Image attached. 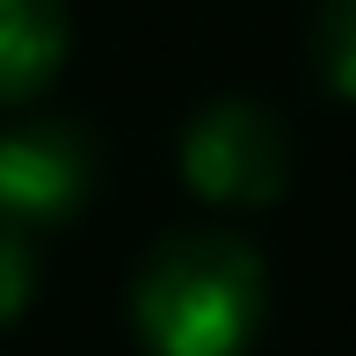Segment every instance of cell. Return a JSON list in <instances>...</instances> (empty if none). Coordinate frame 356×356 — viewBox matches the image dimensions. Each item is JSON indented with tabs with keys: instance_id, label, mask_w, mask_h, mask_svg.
Wrapping results in <instances>:
<instances>
[{
	"instance_id": "1",
	"label": "cell",
	"mask_w": 356,
	"mask_h": 356,
	"mask_svg": "<svg viewBox=\"0 0 356 356\" xmlns=\"http://www.w3.org/2000/svg\"><path fill=\"white\" fill-rule=\"evenodd\" d=\"M262 254L240 233H168L131 277V327L145 356H240L262 327Z\"/></svg>"
},
{
	"instance_id": "2",
	"label": "cell",
	"mask_w": 356,
	"mask_h": 356,
	"mask_svg": "<svg viewBox=\"0 0 356 356\" xmlns=\"http://www.w3.org/2000/svg\"><path fill=\"white\" fill-rule=\"evenodd\" d=\"M175 175L211 211H262L291 182L284 117L254 95H211L175 138Z\"/></svg>"
},
{
	"instance_id": "3",
	"label": "cell",
	"mask_w": 356,
	"mask_h": 356,
	"mask_svg": "<svg viewBox=\"0 0 356 356\" xmlns=\"http://www.w3.org/2000/svg\"><path fill=\"white\" fill-rule=\"evenodd\" d=\"M95 153L73 124H8L0 131V225L37 233L88 204Z\"/></svg>"
},
{
	"instance_id": "4",
	"label": "cell",
	"mask_w": 356,
	"mask_h": 356,
	"mask_svg": "<svg viewBox=\"0 0 356 356\" xmlns=\"http://www.w3.org/2000/svg\"><path fill=\"white\" fill-rule=\"evenodd\" d=\"M73 51V8L66 0H0V109L37 102Z\"/></svg>"
},
{
	"instance_id": "5",
	"label": "cell",
	"mask_w": 356,
	"mask_h": 356,
	"mask_svg": "<svg viewBox=\"0 0 356 356\" xmlns=\"http://www.w3.org/2000/svg\"><path fill=\"white\" fill-rule=\"evenodd\" d=\"M313 73L334 102H356V0H320L313 15Z\"/></svg>"
},
{
	"instance_id": "6",
	"label": "cell",
	"mask_w": 356,
	"mask_h": 356,
	"mask_svg": "<svg viewBox=\"0 0 356 356\" xmlns=\"http://www.w3.org/2000/svg\"><path fill=\"white\" fill-rule=\"evenodd\" d=\"M29 298H37V254H29V233L0 225V327H15Z\"/></svg>"
}]
</instances>
